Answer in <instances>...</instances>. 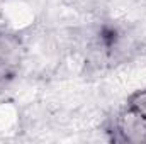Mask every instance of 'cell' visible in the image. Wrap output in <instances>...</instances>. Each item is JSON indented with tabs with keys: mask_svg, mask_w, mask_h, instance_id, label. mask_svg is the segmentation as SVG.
Wrapping results in <instances>:
<instances>
[{
	"mask_svg": "<svg viewBox=\"0 0 146 144\" xmlns=\"http://www.w3.org/2000/svg\"><path fill=\"white\" fill-rule=\"evenodd\" d=\"M22 59V42L17 34L0 31V88L7 87L19 71Z\"/></svg>",
	"mask_w": 146,
	"mask_h": 144,
	"instance_id": "1",
	"label": "cell"
},
{
	"mask_svg": "<svg viewBox=\"0 0 146 144\" xmlns=\"http://www.w3.org/2000/svg\"><path fill=\"white\" fill-rule=\"evenodd\" d=\"M124 105L127 108H131L133 112H136L141 119L146 120V87L141 88V90H138V92H134V93L126 100Z\"/></svg>",
	"mask_w": 146,
	"mask_h": 144,
	"instance_id": "2",
	"label": "cell"
}]
</instances>
